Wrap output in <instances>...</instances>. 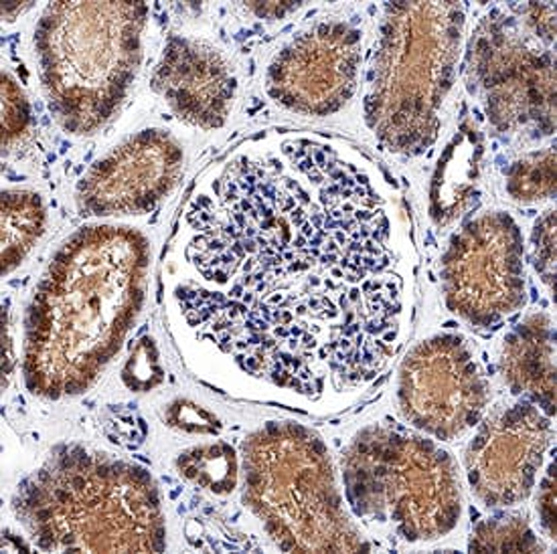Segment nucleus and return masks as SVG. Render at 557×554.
<instances>
[{
    "label": "nucleus",
    "instance_id": "obj_1",
    "mask_svg": "<svg viewBox=\"0 0 557 554\" xmlns=\"http://www.w3.org/2000/svg\"><path fill=\"white\" fill-rule=\"evenodd\" d=\"M420 253L404 189L337 134L258 131L193 185L162 310L193 377L307 415L359 403L410 340Z\"/></svg>",
    "mask_w": 557,
    "mask_h": 554
},
{
    "label": "nucleus",
    "instance_id": "obj_2",
    "mask_svg": "<svg viewBox=\"0 0 557 554\" xmlns=\"http://www.w3.org/2000/svg\"><path fill=\"white\" fill-rule=\"evenodd\" d=\"M150 267V237L133 225L91 223L61 243L25 318L30 394L63 401L100 380L143 314Z\"/></svg>",
    "mask_w": 557,
    "mask_h": 554
},
{
    "label": "nucleus",
    "instance_id": "obj_3",
    "mask_svg": "<svg viewBox=\"0 0 557 554\" xmlns=\"http://www.w3.org/2000/svg\"><path fill=\"white\" fill-rule=\"evenodd\" d=\"M13 512L45 553H162L161 492L145 467L65 443L18 483Z\"/></svg>",
    "mask_w": 557,
    "mask_h": 554
},
{
    "label": "nucleus",
    "instance_id": "obj_4",
    "mask_svg": "<svg viewBox=\"0 0 557 554\" xmlns=\"http://www.w3.org/2000/svg\"><path fill=\"white\" fill-rule=\"evenodd\" d=\"M465 30L467 11L460 2L383 7L363 86L367 128L383 150L413 159L436 144Z\"/></svg>",
    "mask_w": 557,
    "mask_h": 554
},
{
    "label": "nucleus",
    "instance_id": "obj_5",
    "mask_svg": "<svg viewBox=\"0 0 557 554\" xmlns=\"http://www.w3.org/2000/svg\"><path fill=\"white\" fill-rule=\"evenodd\" d=\"M145 2H53L35 27V58L59 126L74 136L106 128L143 70Z\"/></svg>",
    "mask_w": 557,
    "mask_h": 554
},
{
    "label": "nucleus",
    "instance_id": "obj_6",
    "mask_svg": "<svg viewBox=\"0 0 557 554\" xmlns=\"http://www.w3.org/2000/svg\"><path fill=\"white\" fill-rule=\"evenodd\" d=\"M338 478L352 518L387 544H432L462 520L455 457L410 427H361L343 450Z\"/></svg>",
    "mask_w": 557,
    "mask_h": 554
},
{
    "label": "nucleus",
    "instance_id": "obj_7",
    "mask_svg": "<svg viewBox=\"0 0 557 554\" xmlns=\"http://www.w3.org/2000/svg\"><path fill=\"white\" fill-rule=\"evenodd\" d=\"M244 506L284 553H361L373 542L352 518L324 439L270 421L242 445Z\"/></svg>",
    "mask_w": 557,
    "mask_h": 554
},
{
    "label": "nucleus",
    "instance_id": "obj_8",
    "mask_svg": "<svg viewBox=\"0 0 557 554\" xmlns=\"http://www.w3.org/2000/svg\"><path fill=\"white\" fill-rule=\"evenodd\" d=\"M465 77L491 128L515 140L556 131V7H491L467 41Z\"/></svg>",
    "mask_w": 557,
    "mask_h": 554
},
{
    "label": "nucleus",
    "instance_id": "obj_9",
    "mask_svg": "<svg viewBox=\"0 0 557 554\" xmlns=\"http://www.w3.org/2000/svg\"><path fill=\"white\" fill-rule=\"evenodd\" d=\"M446 310L472 328H495L528 304L525 237L507 211L462 223L442 253Z\"/></svg>",
    "mask_w": 557,
    "mask_h": 554
},
{
    "label": "nucleus",
    "instance_id": "obj_10",
    "mask_svg": "<svg viewBox=\"0 0 557 554\" xmlns=\"http://www.w3.org/2000/svg\"><path fill=\"white\" fill-rule=\"evenodd\" d=\"M397 411L425 438L450 443L481 424L491 380L469 338L441 332L418 342L397 368Z\"/></svg>",
    "mask_w": 557,
    "mask_h": 554
},
{
    "label": "nucleus",
    "instance_id": "obj_11",
    "mask_svg": "<svg viewBox=\"0 0 557 554\" xmlns=\"http://www.w3.org/2000/svg\"><path fill=\"white\" fill-rule=\"evenodd\" d=\"M366 37L351 21L323 18L298 30L268 63L265 96L298 116L329 117L351 102Z\"/></svg>",
    "mask_w": 557,
    "mask_h": 554
},
{
    "label": "nucleus",
    "instance_id": "obj_12",
    "mask_svg": "<svg viewBox=\"0 0 557 554\" xmlns=\"http://www.w3.org/2000/svg\"><path fill=\"white\" fill-rule=\"evenodd\" d=\"M465 450L470 494L486 508L525 502L554 453V417L519 399L484 415Z\"/></svg>",
    "mask_w": 557,
    "mask_h": 554
},
{
    "label": "nucleus",
    "instance_id": "obj_13",
    "mask_svg": "<svg viewBox=\"0 0 557 554\" xmlns=\"http://www.w3.org/2000/svg\"><path fill=\"white\" fill-rule=\"evenodd\" d=\"M187 152L175 134L145 128L91 162L75 189L86 219H126L152 213L175 192Z\"/></svg>",
    "mask_w": 557,
    "mask_h": 554
},
{
    "label": "nucleus",
    "instance_id": "obj_14",
    "mask_svg": "<svg viewBox=\"0 0 557 554\" xmlns=\"http://www.w3.org/2000/svg\"><path fill=\"white\" fill-rule=\"evenodd\" d=\"M152 89L183 124L220 130L234 114L239 74L232 58L213 41L173 35L157 61Z\"/></svg>",
    "mask_w": 557,
    "mask_h": 554
},
{
    "label": "nucleus",
    "instance_id": "obj_15",
    "mask_svg": "<svg viewBox=\"0 0 557 554\" xmlns=\"http://www.w3.org/2000/svg\"><path fill=\"white\" fill-rule=\"evenodd\" d=\"M499 375L517 399L556 415V328L549 312H531L505 335Z\"/></svg>",
    "mask_w": 557,
    "mask_h": 554
},
{
    "label": "nucleus",
    "instance_id": "obj_16",
    "mask_svg": "<svg viewBox=\"0 0 557 554\" xmlns=\"http://www.w3.org/2000/svg\"><path fill=\"white\" fill-rule=\"evenodd\" d=\"M484 136L479 124L465 119L442 150L430 182V219L436 227H453L479 199L483 178Z\"/></svg>",
    "mask_w": 557,
    "mask_h": 554
},
{
    "label": "nucleus",
    "instance_id": "obj_17",
    "mask_svg": "<svg viewBox=\"0 0 557 554\" xmlns=\"http://www.w3.org/2000/svg\"><path fill=\"white\" fill-rule=\"evenodd\" d=\"M47 229V204L29 189L2 190V277L16 269L37 248Z\"/></svg>",
    "mask_w": 557,
    "mask_h": 554
},
{
    "label": "nucleus",
    "instance_id": "obj_18",
    "mask_svg": "<svg viewBox=\"0 0 557 554\" xmlns=\"http://www.w3.org/2000/svg\"><path fill=\"white\" fill-rule=\"evenodd\" d=\"M176 471L193 488H199L211 496L225 498L234 494L242 476V457L234 445L225 441L193 445L178 453Z\"/></svg>",
    "mask_w": 557,
    "mask_h": 554
},
{
    "label": "nucleus",
    "instance_id": "obj_19",
    "mask_svg": "<svg viewBox=\"0 0 557 554\" xmlns=\"http://www.w3.org/2000/svg\"><path fill=\"white\" fill-rule=\"evenodd\" d=\"M505 192L521 206L552 201L556 197V148L545 147L515 159L505 171Z\"/></svg>",
    "mask_w": 557,
    "mask_h": 554
},
{
    "label": "nucleus",
    "instance_id": "obj_20",
    "mask_svg": "<svg viewBox=\"0 0 557 554\" xmlns=\"http://www.w3.org/2000/svg\"><path fill=\"white\" fill-rule=\"evenodd\" d=\"M470 553H542L528 516L523 514H495L472 528Z\"/></svg>",
    "mask_w": 557,
    "mask_h": 554
},
{
    "label": "nucleus",
    "instance_id": "obj_21",
    "mask_svg": "<svg viewBox=\"0 0 557 554\" xmlns=\"http://www.w3.org/2000/svg\"><path fill=\"white\" fill-rule=\"evenodd\" d=\"M30 103L15 75L2 70V150H15L29 138Z\"/></svg>",
    "mask_w": 557,
    "mask_h": 554
},
{
    "label": "nucleus",
    "instance_id": "obj_22",
    "mask_svg": "<svg viewBox=\"0 0 557 554\" xmlns=\"http://www.w3.org/2000/svg\"><path fill=\"white\" fill-rule=\"evenodd\" d=\"M162 380H164V373H162L161 352H159L157 342L147 336V338L138 340L128 361L124 363L122 382L131 391L148 393L162 385Z\"/></svg>",
    "mask_w": 557,
    "mask_h": 554
},
{
    "label": "nucleus",
    "instance_id": "obj_23",
    "mask_svg": "<svg viewBox=\"0 0 557 554\" xmlns=\"http://www.w3.org/2000/svg\"><path fill=\"white\" fill-rule=\"evenodd\" d=\"M531 263L545 290L556 286V209L543 211L531 231Z\"/></svg>",
    "mask_w": 557,
    "mask_h": 554
},
{
    "label": "nucleus",
    "instance_id": "obj_24",
    "mask_svg": "<svg viewBox=\"0 0 557 554\" xmlns=\"http://www.w3.org/2000/svg\"><path fill=\"white\" fill-rule=\"evenodd\" d=\"M164 424L189 436H218L221 431L220 417L189 399H176L164 408Z\"/></svg>",
    "mask_w": 557,
    "mask_h": 554
},
{
    "label": "nucleus",
    "instance_id": "obj_25",
    "mask_svg": "<svg viewBox=\"0 0 557 554\" xmlns=\"http://www.w3.org/2000/svg\"><path fill=\"white\" fill-rule=\"evenodd\" d=\"M554 455V453H552ZM549 455L537 480V498H535V514L542 528L543 537L552 542L557 539L556 522V462Z\"/></svg>",
    "mask_w": 557,
    "mask_h": 554
},
{
    "label": "nucleus",
    "instance_id": "obj_26",
    "mask_svg": "<svg viewBox=\"0 0 557 554\" xmlns=\"http://www.w3.org/2000/svg\"><path fill=\"white\" fill-rule=\"evenodd\" d=\"M103 433L112 443L131 450L145 441L147 429H145V421L136 413L117 408L110 413L108 421L103 424Z\"/></svg>",
    "mask_w": 557,
    "mask_h": 554
},
{
    "label": "nucleus",
    "instance_id": "obj_27",
    "mask_svg": "<svg viewBox=\"0 0 557 554\" xmlns=\"http://www.w3.org/2000/svg\"><path fill=\"white\" fill-rule=\"evenodd\" d=\"M244 9L256 16V18H265V21H282L286 16L294 15L302 9L300 2H248Z\"/></svg>",
    "mask_w": 557,
    "mask_h": 554
},
{
    "label": "nucleus",
    "instance_id": "obj_28",
    "mask_svg": "<svg viewBox=\"0 0 557 554\" xmlns=\"http://www.w3.org/2000/svg\"><path fill=\"white\" fill-rule=\"evenodd\" d=\"M13 336L9 312H2V389L9 385L15 368V352H13Z\"/></svg>",
    "mask_w": 557,
    "mask_h": 554
},
{
    "label": "nucleus",
    "instance_id": "obj_29",
    "mask_svg": "<svg viewBox=\"0 0 557 554\" xmlns=\"http://www.w3.org/2000/svg\"><path fill=\"white\" fill-rule=\"evenodd\" d=\"M30 7H33L30 2H2V18L7 23H13L16 16L27 13Z\"/></svg>",
    "mask_w": 557,
    "mask_h": 554
}]
</instances>
